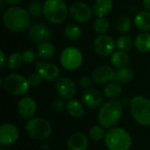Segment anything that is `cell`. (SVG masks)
Wrapping results in <instances>:
<instances>
[{"label": "cell", "mask_w": 150, "mask_h": 150, "mask_svg": "<svg viewBox=\"0 0 150 150\" xmlns=\"http://www.w3.org/2000/svg\"><path fill=\"white\" fill-rule=\"evenodd\" d=\"M135 48L142 52L147 53L150 51V33H142L135 38L134 40Z\"/></svg>", "instance_id": "obj_23"}, {"label": "cell", "mask_w": 150, "mask_h": 150, "mask_svg": "<svg viewBox=\"0 0 150 150\" xmlns=\"http://www.w3.org/2000/svg\"><path fill=\"white\" fill-rule=\"evenodd\" d=\"M30 17L27 10L19 6H12L3 13V23L8 30L20 33L30 27Z\"/></svg>", "instance_id": "obj_1"}, {"label": "cell", "mask_w": 150, "mask_h": 150, "mask_svg": "<svg viewBox=\"0 0 150 150\" xmlns=\"http://www.w3.org/2000/svg\"><path fill=\"white\" fill-rule=\"evenodd\" d=\"M21 54L23 57V61L25 63H31V62H34V60H35V54L33 53V51H32L30 49H26V50L23 51V53Z\"/></svg>", "instance_id": "obj_36"}, {"label": "cell", "mask_w": 150, "mask_h": 150, "mask_svg": "<svg viewBox=\"0 0 150 150\" xmlns=\"http://www.w3.org/2000/svg\"><path fill=\"white\" fill-rule=\"evenodd\" d=\"M122 93V88L120 84V83L112 81L105 85L104 88V95L108 98H119Z\"/></svg>", "instance_id": "obj_25"}, {"label": "cell", "mask_w": 150, "mask_h": 150, "mask_svg": "<svg viewBox=\"0 0 150 150\" xmlns=\"http://www.w3.org/2000/svg\"><path fill=\"white\" fill-rule=\"evenodd\" d=\"M115 71L109 65H102L97 68L92 73V80L99 84L114 81Z\"/></svg>", "instance_id": "obj_16"}, {"label": "cell", "mask_w": 150, "mask_h": 150, "mask_svg": "<svg viewBox=\"0 0 150 150\" xmlns=\"http://www.w3.org/2000/svg\"><path fill=\"white\" fill-rule=\"evenodd\" d=\"M70 17L78 23H86L91 20L93 11L89 4L83 2H76L69 9Z\"/></svg>", "instance_id": "obj_10"}, {"label": "cell", "mask_w": 150, "mask_h": 150, "mask_svg": "<svg viewBox=\"0 0 150 150\" xmlns=\"http://www.w3.org/2000/svg\"><path fill=\"white\" fill-rule=\"evenodd\" d=\"M29 39L33 44H40L49 41L52 38V32L50 28L44 23L36 22L29 27Z\"/></svg>", "instance_id": "obj_9"}, {"label": "cell", "mask_w": 150, "mask_h": 150, "mask_svg": "<svg viewBox=\"0 0 150 150\" xmlns=\"http://www.w3.org/2000/svg\"><path fill=\"white\" fill-rule=\"evenodd\" d=\"M88 144V138L83 134L75 133L69 138L67 148L69 150H87Z\"/></svg>", "instance_id": "obj_18"}, {"label": "cell", "mask_w": 150, "mask_h": 150, "mask_svg": "<svg viewBox=\"0 0 150 150\" xmlns=\"http://www.w3.org/2000/svg\"><path fill=\"white\" fill-rule=\"evenodd\" d=\"M130 111L133 118L142 126H150V99L136 96L130 101Z\"/></svg>", "instance_id": "obj_5"}, {"label": "cell", "mask_w": 150, "mask_h": 150, "mask_svg": "<svg viewBox=\"0 0 150 150\" xmlns=\"http://www.w3.org/2000/svg\"><path fill=\"white\" fill-rule=\"evenodd\" d=\"M34 65L37 73L46 81H54L60 76L59 67L53 62L36 61Z\"/></svg>", "instance_id": "obj_12"}, {"label": "cell", "mask_w": 150, "mask_h": 150, "mask_svg": "<svg viewBox=\"0 0 150 150\" xmlns=\"http://www.w3.org/2000/svg\"><path fill=\"white\" fill-rule=\"evenodd\" d=\"M64 36L70 41H76L82 36L81 28L75 24H69L64 27Z\"/></svg>", "instance_id": "obj_27"}, {"label": "cell", "mask_w": 150, "mask_h": 150, "mask_svg": "<svg viewBox=\"0 0 150 150\" xmlns=\"http://www.w3.org/2000/svg\"><path fill=\"white\" fill-rule=\"evenodd\" d=\"M65 109H66L67 112L73 118H80L84 113L83 105L76 99L69 100L66 104Z\"/></svg>", "instance_id": "obj_21"}, {"label": "cell", "mask_w": 150, "mask_h": 150, "mask_svg": "<svg viewBox=\"0 0 150 150\" xmlns=\"http://www.w3.org/2000/svg\"><path fill=\"white\" fill-rule=\"evenodd\" d=\"M105 127H100V126H94L90 129L89 134L90 137L94 141V142H99L102 139H105V131L104 129Z\"/></svg>", "instance_id": "obj_33"}, {"label": "cell", "mask_w": 150, "mask_h": 150, "mask_svg": "<svg viewBox=\"0 0 150 150\" xmlns=\"http://www.w3.org/2000/svg\"><path fill=\"white\" fill-rule=\"evenodd\" d=\"M111 63L117 69L126 68L129 63V56L127 52L118 50L111 55Z\"/></svg>", "instance_id": "obj_22"}, {"label": "cell", "mask_w": 150, "mask_h": 150, "mask_svg": "<svg viewBox=\"0 0 150 150\" xmlns=\"http://www.w3.org/2000/svg\"><path fill=\"white\" fill-rule=\"evenodd\" d=\"M134 25L143 33L150 31V11H142L134 17Z\"/></svg>", "instance_id": "obj_20"}, {"label": "cell", "mask_w": 150, "mask_h": 150, "mask_svg": "<svg viewBox=\"0 0 150 150\" xmlns=\"http://www.w3.org/2000/svg\"><path fill=\"white\" fill-rule=\"evenodd\" d=\"M134 77V72L132 69L130 68H122V69H119L116 72H115V78L114 81L118 82V83H129L131 82Z\"/></svg>", "instance_id": "obj_26"}, {"label": "cell", "mask_w": 150, "mask_h": 150, "mask_svg": "<svg viewBox=\"0 0 150 150\" xmlns=\"http://www.w3.org/2000/svg\"><path fill=\"white\" fill-rule=\"evenodd\" d=\"M27 80H28V83H29L30 86L37 87V86H39L41 83L42 77L38 73H33V74H31L28 76Z\"/></svg>", "instance_id": "obj_35"}, {"label": "cell", "mask_w": 150, "mask_h": 150, "mask_svg": "<svg viewBox=\"0 0 150 150\" xmlns=\"http://www.w3.org/2000/svg\"><path fill=\"white\" fill-rule=\"evenodd\" d=\"M55 54V47L54 44L49 41L43 42L37 47V55L42 59H49Z\"/></svg>", "instance_id": "obj_24"}, {"label": "cell", "mask_w": 150, "mask_h": 150, "mask_svg": "<svg viewBox=\"0 0 150 150\" xmlns=\"http://www.w3.org/2000/svg\"><path fill=\"white\" fill-rule=\"evenodd\" d=\"M37 109V105L34 99L29 97L21 98L17 105L18 115L23 119H31Z\"/></svg>", "instance_id": "obj_17"}, {"label": "cell", "mask_w": 150, "mask_h": 150, "mask_svg": "<svg viewBox=\"0 0 150 150\" xmlns=\"http://www.w3.org/2000/svg\"><path fill=\"white\" fill-rule=\"evenodd\" d=\"M19 137V132L16 126L5 123L0 127V143L4 146L14 144Z\"/></svg>", "instance_id": "obj_14"}, {"label": "cell", "mask_w": 150, "mask_h": 150, "mask_svg": "<svg viewBox=\"0 0 150 150\" xmlns=\"http://www.w3.org/2000/svg\"><path fill=\"white\" fill-rule=\"evenodd\" d=\"M3 85L5 91L13 96H22L25 94L30 86L28 80L18 74H10L6 76Z\"/></svg>", "instance_id": "obj_7"}, {"label": "cell", "mask_w": 150, "mask_h": 150, "mask_svg": "<svg viewBox=\"0 0 150 150\" xmlns=\"http://www.w3.org/2000/svg\"><path fill=\"white\" fill-rule=\"evenodd\" d=\"M27 135L36 141L47 139L52 134V127L48 120L42 118L30 119L25 126Z\"/></svg>", "instance_id": "obj_6"}, {"label": "cell", "mask_w": 150, "mask_h": 150, "mask_svg": "<svg viewBox=\"0 0 150 150\" xmlns=\"http://www.w3.org/2000/svg\"><path fill=\"white\" fill-rule=\"evenodd\" d=\"M64 99H62V98H55L52 101V104H51V108L54 112H61L64 107H66V105H64Z\"/></svg>", "instance_id": "obj_34"}, {"label": "cell", "mask_w": 150, "mask_h": 150, "mask_svg": "<svg viewBox=\"0 0 150 150\" xmlns=\"http://www.w3.org/2000/svg\"><path fill=\"white\" fill-rule=\"evenodd\" d=\"M43 7L42 4L39 1H32L27 6V11L30 16L33 18H40L43 14Z\"/></svg>", "instance_id": "obj_32"}, {"label": "cell", "mask_w": 150, "mask_h": 150, "mask_svg": "<svg viewBox=\"0 0 150 150\" xmlns=\"http://www.w3.org/2000/svg\"><path fill=\"white\" fill-rule=\"evenodd\" d=\"M142 4H143V7L145 8L146 11H150V0H143Z\"/></svg>", "instance_id": "obj_39"}, {"label": "cell", "mask_w": 150, "mask_h": 150, "mask_svg": "<svg viewBox=\"0 0 150 150\" xmlns=\"http://www.w3.org/2000/svg\"><path fill=\"white\" fill-rule=\"evenodd\" d=\"M116 43L108 35H98L93 41V48L95 52L103 57L112 55L113 54Z\"/></svg>", "instance_id": "obj_11"}, {"label": "cell", "mask_w": 150, "mask_h": 150, "mask_svg": "<svg viewBox=\"0 0 150 150\" xmlns=\"http://www.w3.org/2000/svg\"><path fill=\"white\" fill-rule=\"evenodd\" d=\"M82 101L89 108L96 109L99 107L104 102L103 94L97 89L90 88L86 90L82 95Z\"/></svg>", "instance_id": "obj_15"}, {"label": "cell", "mask_w": 150, "mask_h": 150, "mask_svg": "<svg viewBox=\"0 0 150 150\" xmlns=\"http://www.w3.org/2000/svg\"><path fill=\"white\" fill-rule=\"evenodd\" d=\"M113 3L112 0H95L92 7L93 13L98 17H105L112 9Z\"/></svg>", "instance_id": "obj_19"}, {"label": "cell", "mask_w": 150, "mask_h": 150, "mask_svg": "<svg viewBox=\"0 0 150 150\" xmlns=\"http://www.w3.org/2000/svg\"><path fill=\"white\" fill-rule=\"evenodd\" d=\"M91 78L88 76H83L80 80H79V84L80 86L83 88V89H85V90H88L91 88Z\"/></svg>", "instance_id": "obj_37"}, {"label": "cell", "mask_w": 150, "mask_h": 150, "mask_svg": "<svg viewBox=\"0 0 150 150\" xmlns=\"http://www.w3.org/2000/svg\"><path fill=\"white\" fill-rule=\"evenodd\" d=\"M115 25L118 32H120V33H127L131 30L132 21L129 17L126 15H122L117 19Z\"/></svg>", "instance_id": "obj_29"}, {"label": "cell", "mask_w": 150, "mask_h": 150, "mask_svg": "<svg viewBox=\"0 0 150 150\" xmlns=\"http://www.w3.org/2000/svg\"><path fill=\"white\" fill-rule=\"evenodd\" d=\"M4 3L8 4H18L20 3L22 0H3Z\"/></svg>", "instance_id": "obj_40"}, {"label": "cell", "mask_w": 150, "mask_h": 150, "mask_svg": "<svg viewBox=\"0 0 150 150\" xmlns=\"http://www.w3.org/2000/svg\"><path fill=\"white\" fill-rule=\"evenodd\" d=\"M23 62L24 61H23L22 54L19 53H13L7 59V66L11 70H16L21 68Z\"/></svg>", "instance_id": "obj_30"}, {"label": "cell", "mask_w": 150, "mask_h": 150, "mask_svg": "<svg viewBox=\"0 0 150 150\" xmlns=\"http://www.w3.org/2000/svg\"><path fill=\"white\" fill-rule=\"evenodd\" d=\"M7 63V60L5 58V54L3 50L0 51V68H4Z\"/></svg>", "instance_id": "obj_38"}, {"label": "cell", "mask_w": 150, "mask_h": 150, "mask_svg": "<svg viewBox=\"0 0 150 150\" xmlns=\"http://www.w3.org/2000/svg\"><path fill=\"white\" fill-rule=\"evenodd\" d=\"M105 142L109 150H129L132 146V138L124 128L112 127L105 134Z\"/></svg>", "instance_id": "obj_3"}, {"label": "cell", "mask_w": 150, "mask_h": 150, "mask_svg": "<svg viewBox=\"0 0 150 150\" xmlns=\"http://www.w3.org/2000/svg\"><path fill=\"white\" fill-rule=\"evenodd\" d=\"M43 5V15L49 22L61 24L67 18L69 10L63 0H46Z\"/></svg>", "instance_id": "obj_4"}, {"label": "cell", "mask_w": 150, "mask_h": 150, "mask_svg": "<svg viewBox=\"0 0 150 150\" xmlns=\"http://www.w3.org/2000/svg\"><path fill=\"white\" fill-rule=\"evenodd\" d=\"M115 43L119 50H121L124 52L130 51L134 45V42L133 41V40L129 36H127V35H121L118 37Z\"/></svg>", "instance_id": "obj_28"}, {"label": "cell", "mask_w": 150, "mask_h": 150, "mask_svg": "<svg viewBox=\"0 0 150 150\" xmlns=\"http://www.w3.org/2000/svg\"><path fill=\"white\" fill-rule=\"evenodd\" d=\"M60 61L62 66L65 69L75 70L81 66L83 62V54L77 47H68L62 52Z\"/></svg>", "instance_id": "obj_8"}, {"label": "cell", "mask_w": 150, "mask_h": 150, "mask_svg": "<svg viewBox=\"0 0 150 150\" xmlns=\"http://www.w3.org/2000/svg\"><path fill=\"white\" fill-rule=\"evenodd\" d=\"M123 106L119 100H111L105 103L99 109L98 119L105 128L113 127L122 116Z\"/></svg>", "instance_id": "obj_2"}, {"label": "cell", "mask_w": 150, "mask_h": 150, "mask_svg": "<svg viewBox=\"0 0 150 150\" xmlns=\"http://www.w3.org/2000/svg\"><path fill=\"white\" fill-rule=\"evenodd\" d=\"M56 91L60 96L64 100H70L73 98L76 92V86L72 79L63 76L57 80L56 84Z\"/></svg>", "instance_id": "obj_13"}, {"label": "cell", "mask_w": 150, "mask_h": 150, "mask_svg": "<svg viewBox=\"0 0 150 150\" xmlns=\"http://www.w3.org/2000/svg\"><path fill=\"white\" fill-rule=\"evenodd\" d=\"M110 28V22L105 17L97 18L94 21V29L99 34H105L108 32Z\"/></svg>", "instance_id": "obj_31"}]
</instances>
